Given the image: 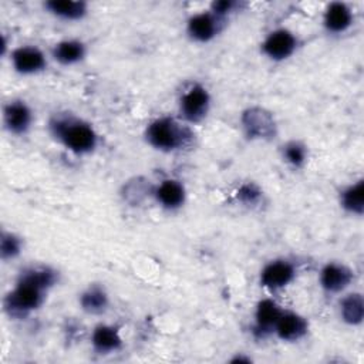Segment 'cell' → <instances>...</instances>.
I'll return each mask as SVG.
<instances>
[{"instance_id": "obj_1", "label": "cell", "mask_w": 364, "mask_h": 364, "mask_svg": "<svg viewBox=\"0 0 364 364\" xmlns=\"http://www.w3.org/2000/svg\"><path fill=\"white\" fill-rule=\"evenodd\" d=\"M54 135L73 152L87 154L97 145V134L91 125L77 119H58L51 125Z\"/></svg>"}, {"instance_id": "obj_2", "label": "cell", "mask_w": 364, "mask_h": 364, "mask_svg": "<svg viewBox=\"0 0 364 364\" xmlns=\"http://www.w3.org/2000/svg\"><path fill=\"white\" fill-rule=\"evenodd\" d=\"M188 138L189 131L168 117L152 121L146 128L148 142L159 151H175L181 148Z\"/></svg>"}, {"instance_id": "obj_3", "label": "cell", "mask_w": 364, "mask_h": 364, "mask_svg": "<svg viewBox=\"0 0 364 364\" xmlns=\"http://www.w3.org/2000/svg\"><path fill=\"white\" fill-rule=\"evenodd\" d=\"M44 290L24 280H18L16 289L6 297V309L11 316H23L43 303Z\"/></svg>"}, {"instance_id": "obj_4", "label": "cell", "mask_w": 364, "mask_h": 364, "mask_svg": "<svg viewBox=\"0 0 364 364\" xmlns=\"http://www.w3.org/2000/svg\"><path fill=\"white\" fill-rule=\"evenodd\" d=\"M209 104V92L206 91L205 87L196 84L182 95L179 102L181 115L189 122H198L208 114Z\"/></svg>"}, {"instance_id": "obj_5", "label": "cell", "mask_w": 364, "mask_h": 364, "mask_svg": "<svg viewBox=\"0 0 364 364\" xmlns=\"http://www.w3.org/2000/svg\"><path fill=\"white\" fill-rule=\"evenodd\" d=\"M242 124L250 138L267 139L274 136L276 125L270 112L263 108H249L242 115Z\"/></svg>"}, {"instance_id": "obj_6", "label": "cell", "mask_w": 364, "mask_h": 364, "mask_svg": "<svg viewBox=\"0 0 364 364\" xmlns=\"http://www.w3.org/2000/svg\"><path fill=\"white\" fill-rule=\"evenodd\" d=\"M297 47V40L294 34L286 28H279L272 31L262 44L263 53L274 61H282L289 58Z\"/></svg>"}, {"instance_id": "obj_7", "label": "cell", "mask_w": 364, "mask_h": 364, "mask_svg": "<svg viewBox=\"0 0 364 364\" xmlns=\"http://www.w3.org/2000/svg\"><path fill=\"white\" fill-rule=\"evenodd\" d=\"M294 274L296 272L291 263L287 260H274L262 270L260 283L270 290H277L287 286L294 279Z\"/></svg>"}, {"instance_id": "obj_8", "label": "cell", "mask_w": 364, "mask_h": 364, "mask_svg": "<svg viewBox=\"0 0 364 364\" xmlns=\"http://www.w3.org/2000/svg\"><path fill=\"white\" fill-rule=\"evenodd\" d=\"M13 67L20 74H34L46 67V57L37 48L31 46L18 47L11 53Z\"/></svg>"}, {"instance_id": "obj_9", "label": "cell", "mask_w": 364, "mask_h": 364, "mask_svg": "<svg viewBox=\"0 0 364 364\" xmlns=\"http://www.w3.org/2000/svg\"><path fill=\"white\" fill-rule=\"evenodd\" d=\"M353 280V272L340 263H327L320 273V284L328 293L344 290Z\"/></svg>"}, {"instance_id": "obj_10", "label": "cell", "mask_w": 364, "mask_h": 364, "mask_svg": "<svg viewBox=\"0 0 364 364\" xmlns=\"http://www.w3.org/2000/svg\"><path fill=\"white\" fill-rule=\"evenodd\" d=\"M219 20L212 11L198 13L188 20V34L196 41L206 43L218 34Z\"/></svg>"}, {"instance_id": "obj_11", "label": "cell", "mask_w": 364, "mask_h": 364, "mask_svg": "<svg viewBox=\"0 0 364 364\" xmlns=\"http://www.w3.org/2000/svg\"><path fill=\"white\" fill-rule=\"evenodd\" d=\"M309 324L304 317L297 313H282L280 318L274 326V331L279 338L284 341H296L307 333Z\"/></svg>"}, {"instance_id": "obj_12", "label": "cell", "mask_w": 364, "mask_h": 364, "mask_svg": "<svg viewBox=\"0 0 364 364\" xmlns=\"http://www.w3.org/2000/svg\"><path fill=\"white\" fill-rule=\"evenodd\" d=\"M4 122L10 132L24 134L31 124V111L23 101H13L4 108Z\"/></svg>"}, {"instance_id": "obj_13", "label": "cell", "mask_w": 364, "mask_h": 364, "mask_svg": "<svg viewBox=\"0 0 364 364\" xmlns=\"http://www.w3.org/2000/svg\"><path fill=\"white\" fill-rule=\"evenodd\" d=\"M282 313H283L282 309L274 300L272 299L260 300L256 306V313H255V318H256L255 331L260 336H264L266 333H269L272 328H274Z\"/></svg>"}, {"instance_id": "obj_14", "label": "cell", "mask_w": 364, "mask_h": 364, "mask_svg": "<svg viewBox=\"0 0 364 364\" xmlns=\"http://www.w3.org/2000/svg\"><path fill=\"white\" fill-rule=\"evenodd\" d=\"M353 23V13L344 3H330L324 13V27L331 33H343Z\"/></svg>"}, {"instance_id": "obj_15", "label": "cell", "mask_w": 364, "mask_h": 364, "mask_svg": "<svg viewBox=\"0 0 364 364\" xmlns=\"http://www.w3.org/2000/svg\"><path fill=\"white\" fill-rule=\"evenodd\" d=\"M158 202L166 209H176L185 200V189L175 179H165L155 191Z\"/></svg>"}, {"instance_id": "obj_16", "label": "cell", "mask_w": 364, "mask_h": 364, "mask_svg": "<svg viewBox=\"0 0 364 364\" xmlns=\"http://www.w3.org/2000/svg\"><path fill=\"white\" fill-rule=\"evenodd\" d=\"M91 343L92 347L98 351V353H111L115 351L121 347V337L117 331V328L111 327V326H97L92 331V337H91Z\"/></svg>"}, {"instance_id": "obj_17", "label": "cell", "mask_w": 364, "mask_h": 364, "mask_svg": "<svg viewBox=\"0 0 364 364\" xmlns=\"http://www.w3.org/2000/svg\"><path fill=\"white\" fill-rule=\"evenodd\" d=\"M341 318L351 326L361 324L364 318V301L360 293H350L340 301Z\"/></svg>"}, {"instance_id": "obj_18", "label": "cell", "mask_w": 364, "mask_h": 364, "mask_svg": "<svg viewBox=\"0 0 364 364\" xmlns=\"http://www.w3.org/2000/svg\"><path fill=\"white\" fill-rule=\"evenodd\" d=\"M44 6L54 16L65 20H78L84 17L87 13V4L84 1L51 0V1H47Z\"/></svg>"}, {"instance_id": "obj_19", "label": "cell", "mask_w": 364, "mask_h": 364, "mask_svg": "<svg viewBox=\"0 0 364 364\" xmlns=\"http://www.w3.org/2000/svg\"><path fill=\"white\" fill-rule=\"evenodd\" d=\"M84 55H85V47L81 41H77V40L60 41L58 44H55L53 50V57L64 65L75 64L80 60H82Z\"/></svg>"}, {"instance_id": "obj_20", "label": "cell", "mask_w": 364, "mask_h": 364, "mask_svg": "<svg viewBox=\"0 0 364 364\" xmlns=\"http://www.w3.org/2000/svg\"><path fill=\"white\" fill-rule=\"evenodd\" d=\"M340 202L347 212L361 215L364 212V181L360 179L354 185L346 188L341 192Z\"/></svg>"}, {"instance_id": "obj_21", "label": "cell", "mask_w": 364, "mask_h": 364, "mask_svg": "<svg viewBox=\"0 0 364 364\" xmlns=\"http://www.w3.org/2000/svg\"><path fill=\"white\" fill-rule=\"evenodd\" d=\"M80 304L87 313H101L108 306V296L101 287H90L80 297Z\"/></svg>"}, {"instance_id": "obj_22", "label": "cell", "mask_w": 364, "mask_h": 364, "mask_svg": "<svg viewBox=\"0 0 364 364\" xmlns=\"http://www.w3.org/2000/svg\"><path fill=\"white\" fill-rule=\"evenodd\" d=\"M18 280L28 282L46 291L48 287H51L55 283L57 274L50 267H30L21 272V276Z\"/></svg>"}, {"instance_id": "obj_23", "label": "cell", "mask_w": 364, "mask_h": 364, "mask_svg": "<svg viewBox=\"0 0 364 364\" xmlns=\"http://www.w3.org/2000/svg\"><path fill=\"white\" fill-rule=\"evenodd\" d=\"M21 243L18 237L11 233H3L0 240V253L3 259H13L20 253Z\"/></svg>"}, {"instance_id": "obj_24", "label": "cell", "mask_w": 364, "mask_h": 364, "mask_svg": "<svg viewBox=\"0 0 364 364\" xmlns=\"http://www.w3.org/2000/svg\"><path fill=\"white\" fill-rule=\"evenodd\" d=\"M284 158L293 166H301L306 161V148L299 142H289L283 149Z\"/></svg>"}, {"instance_id": "obj_25", "label": "cell", "mask_w": 364, "mask_h": 364, "mask_svg": "<svg viewBox=\"0 0 364 364\" xmlns=\"http://www.w3.org/2000/svg\"><path fill=\"white\" fill-rule=\"evenodd\" d=\"M262 192L259 191V188L253 183H245L240 186V189L237 191V198L245 202V203H255L259 200Z\"/></svg>"}, {"instance_id": "obj_26", "label": "cell", "mask_w": 364, "mask_h": 364, "mask_svg": "<svg viewBox=\"0 0 364 364\" xmlns=\"http://www.w3.org/2000/svg\"><path fill=\"white\" fill-rule=\"evenodd\" d=\"M236 7V3L235 1H230V0H220V1H215L212 4V13L222 18L225 14H228L229 11H232L233 9Z\"/></svg>"}]
</instances>
